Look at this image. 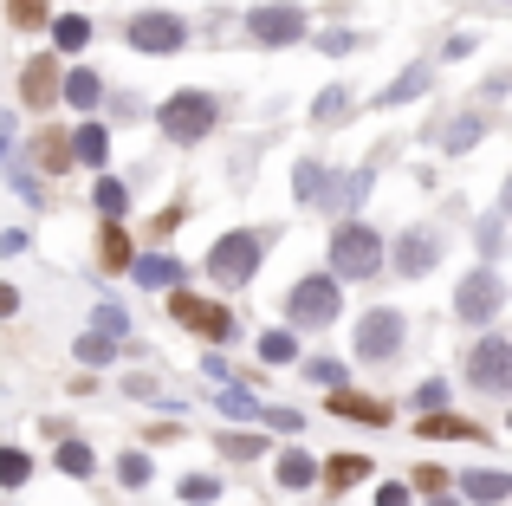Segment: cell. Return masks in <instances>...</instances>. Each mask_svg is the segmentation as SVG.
<instances>
[{
	"mask_svg": "<svg viewBox=\"0 0 512 506\" xmlns=\"http://www.w3.org/2000/svg\"><path fill=\"white\" fill-rule=\"evenodd\" d=\"M474 137H480V117H461V124L448 130V150H467V143H474Z\"/></svg>",
	"mask_w": 512,
	"mask_h": 506,
	"instance_id": "obj_32",
	"label": "cell"
},
{
	"mask_svg": "<svg viewBox=\"0 0 512 506\" xmlns=\"http://www.w3.org/2000/svg\"><path fill=\"white\" fill-rule=\"evenodd\" d=\"M363 474H370L363 455H338V461H331V487H350V481H363Z\"/></svg>",
	"mask_w": 512,
	"mask_h": 506,
	"instance_id": "obj_26",
	"label": "cell"
},
{
	"mask_svg": "<svg viewBox=\"0 0 512 506\" xmlns=\"http://www.w3.org/2000/svg\"><path fill=\"white\" fill-rule=\"evenodd\" d=\"M117 481H124V487H143V481H150V461H143V455H124V461H117Z\"/></svg>",
	"mask_w": 512,
	"mask_h": 506,
	"instance_id": "obj_29",
	"label": "cell"
},
{
	"mask_svg": "<svg viewBox=\"0 0 512 506\" xmlns=\"http://www.w3.org/2000/svg\"><path fill=\"white\" fill-rule=\"evenodd\" d=\"M26 474H33V461L20 448H0V487H26Z\"/></svg>",
	"mask_w": 512,
	"mask_h": 506,
	"instance_id": "obj_22",
	"label": "cell"
},
{
	"mask_svg": "<svg viewBox=\"0 0 512 506\" xmlns=\"http://www.w3.org/2000/svg\"><path fill=\"white\" fill-rule=\"evenodd\" d=\"M52 39H59V52H78L91 39V20L85 13H59V20H52Z\"/></svg>",
	"mask_w": 512,
	"mask_h": 506,
	"instance_id": "obj_19",
	"label": "cell"
},
{
	"mask_svg": "<svg viewBox=\"0 0 512 506\" xmlns=\"http://www.w3.org/2000/svg\"><path fill=\"white\" fill-rule=\"evenodd\" d=\"M266 241H273V234H227L221 247L208 253V273L221 279V286H247L253 273H260V260H266Z\"/></svg>",
	"mask_w": 512,
	"mask_h": 506,
	"instance_id": "obj_1",
	"label": "cell"
},
{
	"mask_svg": "<svg viewBox=\"0 0 512 506\" xmlns=\"http://www.w3.org/2000/svg\"><path fill=\"white\" fill-rule=\"evenodd\" d=\"M467 377H474L487 396H506L512 390V338H500V331H493V338H480L474 357H467Z\"/></svg>",
	"mask_w": 512,
	"mask_h": 506,
	"instance_id": "obj_5",
	"label": "cell"
},
{
	"mask_svg": "<svg viewBox=\"0 0 512 506\" xmlns=\"http://www.w3.org/2000/svg\"><path fill=\"white\" fill-rule=\"evenodd\" d=\"M7 20L33 33V26H46V0H7Z\"/></svg>",
	"mask_w": 512,
	"mask_h": 506,
	"instance_id": "obj_24",
	"label": "cell"
},
{
	"mask_svg": "<svg viewBox=\"0 0 512 506\" xmlns=\"http://www.w3.org/2000/svg\"><path fill=\"white\" fill-rule=\"evenodd\" d=\"M52 98H59V65H52V59H26L20 104H26V111H52Z\"/></svg>",
	"mask_w": 512,
	"mask_h": 506,
	"instance_id": "obj_11",
	"label": "cell"
},
{
	"mask_svg": "<svg viewBox=\"0 0 512 506\" xmlns=\"http://www.w3.org/2000/svg\"><path fill=\"white\" fill-rule=\"evenodd\" d=\"M182 33H188V26L175 20V13H137V20H130V46H137V52H175Z\"/></svg>",
	"mask_w": 512,
	"mask_h": 506,
	"instance_id": "obj_10",
	"label": "cell"
},
{
	"mask_svg": "<svg viewBox=\"0 0 512 506\" xmlns=\"http://www.w3.org/2000/svg\"><path fill=\"white\" fill-rule=\"evenodd\" d=\"M111 351H117V344H104V338H98V331H91V338H85V344H78V357H85V364H104V357H111Z\"/></svg>",
	"mask_w": 512,
	"mask_h": 506,
	"instance_id": "obj_33",
	"label": "cell"
},
{
	"mask_svg": "<svg viewBox=\"0 0 512 506\" xmlns=\"http://www.w3.org/2000/svg\"><path fill=\"white\" fill-rule=\"evenodd\" d=\"M415 487H422V494H441V487H448V474H441V468H422V474H415Z\"/></svg>",
	"mask_w": 512,
	"mask_h": 506,
	"instance_id": "obj_34",
	"label": "cell"
},
{
	"mask_svg": "<svg viewBox=\"0 0 512 506\" xmlns=\"http://www.w3.org/2000/svg\"><path fill=\"white\" fill-rule=\"evenodd\" d=\"M59 468L85 481V474H91V448H85V442H65V448H59Z\"/></svg>",
	"mask_w": 512,
	"mask_h": 506,
	"instance_id": "obj_27",
	"label": "cell"
},
{
	"mask_svg": "<svg viewBox=\"0 0 512 506\" xmlns=\"http://www.w3.org/2000/svg\"><path fill=\"white\" fill-rule=\"evenodd\" d=\"M33 156H39L46 169H72V143H65V130H39Z\"/></svg>",
	"mask_w": 512,
	"mask_h": 506,
	"instance_id": "obj_18",
	"label": "cell"
},
{
	"mask_svg": "<svg viewBox=\"0 0 512 506\" xmlns=\"http://www.w3.org/2000/svg\"><path fill=\"white\" fill-rule=\"evenodd\" d=\"M247 33L266 39V46H286V39L305 33V7H253L247 13Z\"/></svg>",
	"mask_w": 512,
	"mask_h": 506,
	"instance_id": "obj_9",
	"label": "cell"
},
{
	"mask_svg": "<svg viewBox=\"0 0 512 506\" xmlns=\"http://www.w3.org/2000/svg\"><path fill=\"white\" fill-rule=\"evenodd\" d=\"M156 124H163L169 143H201L214 130V98H201V91H175L163 111H156Z\"/></svg>",
	"mask_w": 512,
	"mask_h": 506,
	"instance_id": "obj_3",
	"label": "cell"
},
{
	"mask_svg": "<svg viewBox=\"0 0 512 506\" xmlns=\"http://www.w3.org/2000/svg\"><path fill=\"white\" fill-rule=\"evenodd\" d=\"M422 435H435V442H480V429L467 416H428Z\"/></svg>",
	"mask_w": 512,
	"mask_h": 506,
	"instance_id": "obj_17",
	"label": "cell"
},
{
	"mask_svg": "<svg viewBox=\"0 0 512 506\" xmlns=\"http://www.w3.org/2000/svg\"><path fill=\"white\" fill-rule=\"evenodd\" d=\"M292 351H299V344H292V331H266V338H260V357H266V364H292Z\"/></svg>",
	"mask_w": 512,
	"mask_h": 506,
	"instance_id": "obj_25",
	"label": "cell"
},
{
	"mask_svg": "<svg viewBox=\"0 0 512 506\" xmlns=\"http://www.w3.org/2000/svg\"><path fill=\"white\" fill-rule=\"evenodd\" d=\"M137 279H143V286H175V260L150 253V260H137Z\"/></svg>",
	"mask_w": 512,
	"mask_h": 506,
	"instance_id": "obj_23",
	"label": "cell"
},
{
	"mask_svg": "<svg viewBox=\"0 0 512 506\" xmlns=\"http://www.w3.org/2000/svg\"><path fill=\"white\" fill-rule=\"evenodd\" d=\"M214 494H221V481H214V474H188V481H182V500H214Z\"/></svg>",
	"mask_w": 512,
	"mask_h": 506,
	"instance_id": "obj_28",
	"label": "cell"
},
{
	"mask_svg": "<svg viewBox=\"0 0 512 506\" xmlns=\"http://www.w3.org/2000/svg\"><path fill=\"white\" fill-rule=\"evenodd\" d=\"M221 448H227V455H234V461H253V455H260L266 442H260V435H227Z\"/></svg>",
	"mask_w": 512,
	"mask_h": 506,
	"instance_id": "obj_30",
	"label": "cell"
},
{
	"mask_svg": "<svg viewBox=\"0 0 512 506\" xmlns=\"http://www.w3.org/2000/svg\"><path fill=\"white\" fill-rule=\"evenodd\" d=\"M98 208L104 215H124V182H98Z\"/></svg>",
	"mask_w": 512,
	"mask_h": 506,
	"instance_id": "obj_31",
	"label": "cell"
},
{
	"mask_svg": "<svg viewBox=\"0 0 512 506\" xmlns=\"http://www.w3.org/2000/svg\"><path fill=\"white\" fill-rule=\"evenodd\" d=\"M435 260H441V241H435V234H428V228H415L409 241L396 247V266H402V273H428V266H435Z\"/></svg>",
	"mask_w": 512,
	"mask_h": 506,
	"instance_id": "obj_12",
	"label": "cell"
},
{
	"mask_svg": "<svg viewBox=\"0 0 512 506\" xmlns=\"http://www.w3.org/2000/svg\"><path fill=\"white\" fill-rule=\"evenodd\" d=\"M331 416H363V422H389V409H383V403H370V396H357V390H331Z\"/></svg>",
	"mask_w": 512,
	"mask_h": 506,
	"instance_id": "obj_16",
	"label": "cell"
},
{
	"mask_svg": "<svg viewBox=\"0 0 512 506\" xmlns=\"http://www.w3.org/2000/svg\"><path fill=\"white\" fill-rule=\"evenodd\" d=\"M104 156H111V130L104 124L72 130V163H104Z\"/></svg>",
	"mask_w": 512,
	"mask_h": 506,
	"instance_id": "obj_15",
	"label": "cell"
},
{
	"mask_svg": "<svg viewBox=\"0 0 512 506\" xmlns=\"http://www.w3.org/2000/svg\"><path fill=\"white\" fill-rule=\"evenodd\" d=\"M376 506H409V487H402V481H389L383 494H376Z\"/></svg>",
	"mask_w": 512,
	"mask_h": 506,
	"instance_id": "obj_35",
	"label": "cell"
},
{
	"mask_svg": "<svg viewBox=\"0 0 512 506\" xmlns=\"http://www.w3.org/2000/svg\"><path fill=\"white\" fill-rule=\"evenodd\" d=\"M286 318L299 331H325L331 318H338V279H331V273L299 279V286H292V299H286Z\"/></svg>",
	"mask_w": 512,
	"mask_h": 506,
	"instance_id": "obj_2",
	"label": "cell"
},
{
	"mask_svg": "<svg viewBox=\"0 0 512 506\" xmlns=\"http://www.w3.org/2000/svg\"><path fill=\"white\" fill-rule=\"evenodd\" d=\"M500 305H506L500 273H487V266H480V273L461 286V299H454V318H461V325H487V318L500 312Z\"/></svg>",
	"mask_w": 512,
	"mask_h": 506,
	"instance_id": "obj_7",
	"label": "cell"
},
{
	"mask_svg": "<svg viewBox=\"0 0 512 506\" xmlns=\"http://www.w3.org/2000/svg\"><path fill=\"white\" fill-rule=\"evenodd\" d=\"M98 260H104V273H124L130 266V234L117 228V215L104 221V234H98Z\"/></svg>",
	"mask_w": 512,
	"mask_h": 506,
	"instance_id": "obj_13",
	"label": "cell"
},
{
	"mask_svg": "<svg viewBox=\"0 0 512 506\" xmlns=\"http://www.w3.org/2000/svg\"><path fill=\"white\" fill-rule=\"evenodd\" d=\"M59 98H72L78 111H98V98H104V78H98V72H72V78H59Z\"/></svg>",
	"mask_w": 512,
	"mask_h": 506,
	"instance_id": "obj_14",
	"label": "cell"
},
{
	"mask_svg": "<svg viewBox=\"0 0 512 506\" xmlns=\"http://www.w3.org/2000/svg\"><path fill=\"white\" fill-rule=\"evenodd\" d=\"M376 260H383V247H376V234L363 228V221H344V228L331 234V266H338V279H370Z\"/></svg>",
	"mask_w": 512,
	"mask_h": 506,
	"instance_id": "obj_4",
	"label": "cell"
},
{
	"mask_svg": "<svg viewBox=\"0 0 512 506\" xmlns=\"http://www.w3.org/2000/svg\"><path fill=\"white\" fill-rule=\"evenodd\" d=\"M435 506H454V500H435Z\"/></svg>",
	"mask_w": 512,
	"mask_h": 506,
	"instance_id": "obj_37",
	"label": "cell"
},
{
	"mask_svg": "<svg viewBox=\"0 0 512 506\" xmlns=\"http://www.w3.org/2000/svg\"><path fill=\"white\" fill-rule=\"evenodd\" d=\"M402 338H409L402 312H363L357 318V357H363V364H389Z\"/></svg>",
	"mask_w": 512,
	"mask_h": 506,
	"instance_id": "obj_6",
	"label": "cell"
},
{
	"mask_svg": "<svg viewBox=\"0 0 512 506\" xmlns=\"http://www.w3.org/2000/svg\"><path fill=\"white\" fill-rule=\"evenodd\" d=\"M169 312H175V318H182V325H188V331H201V338H214V344H221V338H227V331H234V318H227V312H221V305H208V299H195V292H175V299H169Z\"/></svg>",
	"mask_w": 512,
	"mask_h": 506,
	"instance_id": "obj_8",
	"label": "cell"
},
{
	"mask_svg": "<svg viewBox=\"0 0 512 506\" xmlns=\"http://www.w3.org/2000/svg\"><path fill=\"white\" fill-rule=\"evenodd\" d=\"M13 305H20V299H13V286H0V318H7Z\"/></svg>",
	"mask_w": 512,
	"mask_h": 506,
	"instance_id": "obj_36",
	"label": "cell"
},
{
	"mask_svg": "<svg viewBox=\"0 0 512 506\" xmlns=\"http://www.w3.org/2000/svg\"><path fill=\"white\" fill-rule=\"evenodd\" d=\"M279 487H312V455H279Z\"/></svg>",
	"mask_w": 512,
	"mask_h": 506,
	"instance_id": "obj_20",
	"label": "cell"
},
{
	"mask_svg": "<svg viewBox=\"0 0 512 506\" xmlns=\"http://www.w3.org/2000/svg\"><path fill=\"white\" fill-rule=\"evenodd\" d=\"M506 474H467V481H461V494H474V500H506Z\"/></svg>",
	"mask_w": 512,
	"mask_h": 506,
	"instance_id": "obj_21",
	"label": "cell"
}]
</instances>
